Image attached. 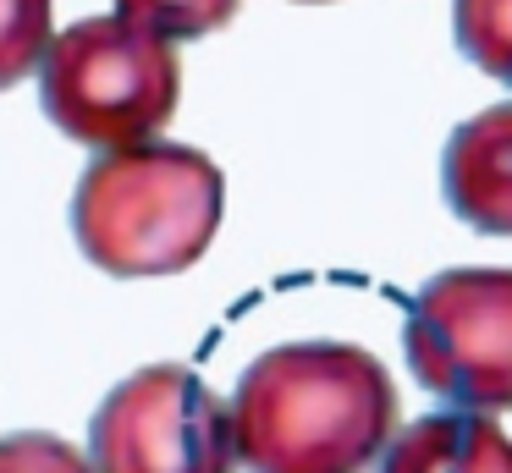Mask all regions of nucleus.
I'll return each instance as SVG.
<instances>
[{"label": "nucleus", "mask_w": 512, "mask_h": 473, "mask_svg": "<svg viewBox=\"0 0 512 473\" xmlns=\"http://www.w3.org/2000/svg\"><path fill=\"white\" fill-rule=\"evenodd\" d=\"M232 418L248 473H369L397 440V385L353 341H287L248 363Z\"/></svg>", "instance_id": "obj_1"}, {"label": "nucleus", "mask_w": 512, "mask_h": 473, "mask_svg": "<svg viewBox=\"0 0 512 473\" xmlns=\"http://www.w3.org/2000/svg\"><path fill=\"white\" fill-rule=\"evenodd\" d=\"M226 209V176L188 143H138L83 171L72 193V231L94 270L149 281L177 275L210 253Z\"/></svg>", "instance_id": "obj_2"}, {"label": "nucleus", "mask_w": 512, "mask_h": 473, "mask_svg": "<svg viewBox=\"0 0 512 473\" xmlns=\"http://www.w3.org/2000/svg\"><path fill=\"white\" fill-rule=\"evenodd\" d=\"M39 99L67 138L100 154L155 143L182 99L177 44L127 17H83L50 44Z\"/></svg>", "instance_id": "obj_3"}, {"label": "nucleus", "mask_w": 512, "mask_h": 473, "mask_svg": "<svg viewBox=\"0 0 512 473\" xmlns=\"http://www.w3.org/2000/svg\"><path fill=\"white\" fill-rule=\"evenodd\" d=\"M402 352L430 396L463 413H512V270L463 264L424 281Z\"/></svg>", "instance_id": "obj_4"}, {"label": "nucleus", "mask_w": 512, "mask_h": 473, "mask_svg": "<svg viewBox=\"0 0 512 473\" xmlns=\"http://www.w3.org/2000/svg\"><path fill=\"white\" fill-rule=\"evenodd\" d=\"M94 473H237V418L182 363L138 369L89 424Z\"/></svg>", "instance_id": "obj_5"}, {"label": "nucleus", "mask_w": 512, "mask_h": 473, "mask_svg": "<svg viewBox=\"0 0 512 473\" xmlns=\"http://www.w3.org/2000/svg\"><path fill=\"white\" fill-rule=\"evenodd\" d=\"M441 193L474 231L512 237V105L479 110L446 138Z\"/></svg>", "instance_id": "obj_6"}, {"label": "nucleus", "mask_w": 512, "mask_h": 473, "mask_svg": "<svg viewBox=\"0 0 512 473\" xmlns=\"http://www.w3.org/2000/svg\"><path fill=\"white\" fill-rule=\"evenodd\" d=\"M380 473H512V440L479 413H430L397 429Z\"/></svg>", "instance_id": "obj_7"}, {"label": "nucleus", "mask_w": 512, "mask_h": 473, "mask_svg": "<svg viewBox=\"0 0 512 473\" xmlns=\"http://www.w3.org/2000/svg\"><path fill=\"white\" fill-rule=\"evenodd\" d=\"M452 39L485 77L512 88V0H452Z\"/></svg>", "instance_id": "obj_8"}, {"label": "nucleus", "mask_w": 512, "mask_h": 473, "mask_svg": "<svg viewBox=\"0 0 512 473\" xmlns=\"http://www.w3.org/2000/svg\"><path fill=\"white\" fill-rule=\"evenodd\" d=\"M50 44V0H0V88L23 83L34 66H45Z\"/></svg>", "instance_id": "obj_9"}, {"label": "nucleus", "mask_w": 512, "mask_h": 473, "mask_svg": "<svg viewBox=\"0 0 512 473\" xmlns=\"http://www.w3.org/2000/svg\"><path fill=\"white\" fill-rule=\"evenodd\" d=\"M243 0H116V17L138 22L149 33H166L171 44L177 39H204V33L226 28L237 17Z\"/></svg>", "instance_id": "obj_10"}, {"label": "nucleus", "mask_w": 512, "mask_h": 473, "mask_svg": "<svg viewBox=\"0 0 512 473\" xmlns=\"http://www.w3.org/2000/svg\"><path fill=\"white\" fill-rule=\"evenodd\" d=\"M0 473H94V462L45 429H23L0 440Z\"/></svg>", "instance_id": "obj_11"}, {"label": "nucleus", "mask_w": 512, "mask_h": 473, "mask_svg": "<svg viewBox=\"0 0 512 473\" xmlns=\"http://www.w3.org/2000/svg\"><path fill=\"white\" fill-rule=\"evenodd\" d=\"M309 6H314V0H309Z\"/></svg>", "instance_id": "obj_12"}]
</instances>
